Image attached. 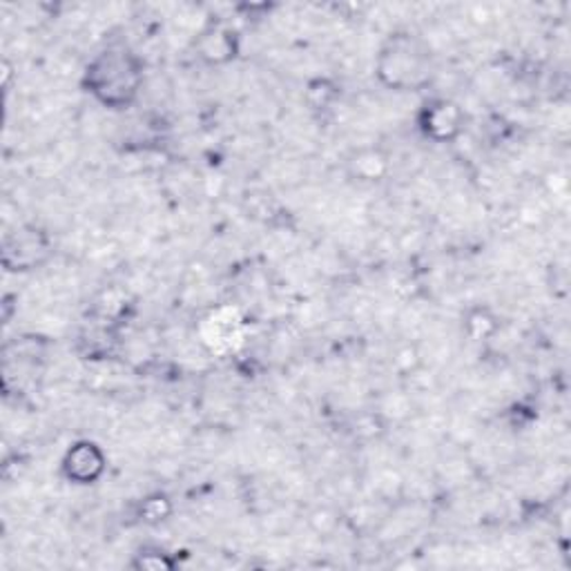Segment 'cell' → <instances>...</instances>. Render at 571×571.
I'll use <instances>...</instances> for the list:
<instances>
[{
	"instance_id": "1",
	"label": "cell",
	"mask_w": 571,
	"mask_h": 571,
	"mask_svg": "<svg viewBox=\"0 0 571 571\" xmlns=\"http://www.w3.org/2000/svg\"><path fill=\"white\" fill-rule=\"evenodd\" d=\"M143 61L126 45H110L85 66L83 90L108 110H128L143 90Z\"/></svg>"
},
{
	"instance_id": "2",
	"label": "cell",
	"mask_w": 571,
	"mask_h": 571,
	"mask_svg": "<svg viewBox=\"0 0 571 571\" xmlns=\"http://www.w3.org/2000/svg\"><path fill=\"white\" fill-rule=\"evenodd\" d=\"M433 74L431 47L411 32L391 34L376 57V76L391 92H411L429 85Z\"/></svg>"
},
{
	"instance_id": "3",
	"label": "cell",
	"mask_w": 571,
	"mask_h": 571,
	"mask_svg": "<svg viewBox=\"0 0 571 571\" xmlns=\"http://www.w3.org/2000/svg\"><path fill=\"white\" fill-rule=\"evenodd\" d=\"M415 123L425 139L433 143H453L464 134L466 115L453 98L433 96L423 103Z\"/></svg>"
},
{
	"instance_id": "4",
	"label": "cell",
	"mask_w": 571,
	"mask_h": 571,
	"mask_svg": "<svg viewBox=\"0 0 571 571\" xmlns=\"http://www.w3.org/2000/svg\"><path fill=\"white\" fill-rule=\"evenodd\" d=\"M51 254L49 235L36 226H21L3 241V266L10 273H29Z\"/></svg>"
},
{
	"instance_id": "5",
	"label": "cell",
	"mask_w": 571,
	"mask_h": 571,
	"mask_svg": "<svg viewBox=\"0 0 571 571\" xmlns=\"http://www.w3.org/2000/svg\"><path fill=\"white\" fill-rule=\"evenodd\" d=\"M108 472V453L98 442L81 438L61 457V476L76 487H92Z\"/></svg>"
},
{
	"instance_id": "6",
	"label": "cell",
	"mask_w": 571,
	"mask_h": 571,
	"mask_svg": "<svg viewBox=\"0 0 571 571\" xmlns=\"http://www.w3.org/2000/svg\"><path fill=\"white\" fill-rule=\"evenodd\" d=\"M197 57L211 68H224L237 61L241 51L239 34L226 25H207L194 40Z\"/></svg>"
},
{
	"instance_id": "7",
	"label": "cell",
	"mask_w": 571,
	"mask_h": 571,
	"mask_svg": "<svg viewBox=\"0 0 571 571\" xmlns=\"http://www.w3.org/2000/svg\"><path fill=\"white\" fill-rule=\"evenodd\" d=\"M391 154L380 145L357 147L346 159L348 177L361 186H373L384 181L391 173Z\"/></svg>"
},
{
	"instance_id": "8",
	"label": "cell",
	"mask_w": 571,
	"mask_h": 571,
	"mask_svg": "<svg viewBox=\"0 0 571 571\" xmlns=\"http://www.w3.org/2000/svg\"><path fill=\"white\" fill-rule=\"evenodd\" d=\"M462 331L469 337L472 344H489L493 342L502 331V320L491 306L476 304L464 310L462 316Z\"/></svg>"
},
{
	"instance_id": "9",
	"label": "cell",
	"mask_w": 571,
	"mask_h": 571,
	"mask_svg": "<svg viewBox=\"0 0 571 571\" xmlns=\"http://www.w3.org/2000/svg\"><path fill=\"white\" fill-rule=\"evenodd\" d=\"M173 513H175V502L168 493H162V491H154V493L141 498V502L136 507V518L147 527H159V525L168 523Z\"/></svg>"
},
{
	"instance_id": "10",
	"label": "cell",
	"mask_w": 571,
	"mask_h": 571,
	"mask_svg": "<svg viewBox=\"0 0 571 571\" xmlns=\"http://www.w3.org/2000/svg\"><path fill=\"white\" fill-rule=\"evenodd\" d=\"M130 569L134 571H173L177 569V558L159 545H143L132 554Z\"/></svg>"
},
{
	"instance_id": "11",
	"label": "cell",
	"mask_w": 571,
	"mask_h": 571,
	"mask_svg": "<svg viewBox=\"0 0 571 571\" xmlns=\"http://www.w3.org/2000/svg\"><path fill=\"white\" fill-rule=\"evenodd\" d=\"M340 98V87L329 79H316L306 87V103L313 110H329Z\"/></svg>"
},
{
	"instance_id": "12",
	"label": "cell",
	"mask_w": 571,
	"mask_h": 571,
	"mask_svg": "<svg viewBox=\"0 0 571 571\" xmlns=\"http://www.w3.org/2000/svg\"><path fill=\"white\" fill-rule=\"evenodd\" d=\"M395 367L402 369V371H415L420 367V361H423V355L418 350V346H413V344H404L397 348L395 353Z\"/></svg>"
}]
</instances>
